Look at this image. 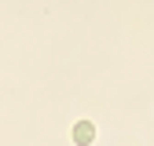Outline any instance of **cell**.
<instances>
[{"label":"cell","mask_w":154,"mask_h":146,"mask_svg":"<svg viewBox=\"0 0 154 146\" xmlns=\"http://www.w3.org/2000/svg\"><path fill=\"white\" fill-rule=\"evenodd\" d=\"M70 139H73L77 146H92V139H95V124H92V121H77L73 132H70Z\"/></svg>","instance_id":"cell-1"}]
</instances>
